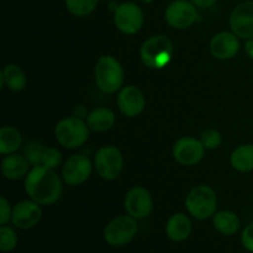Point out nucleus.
I'll return each mask as SVG.
<instances>
[{
    "label": "nucleus",
    "instance_id": "19",
    "mask_svg": "<svg viewBox=\"0 0 253 253\" xmlns=\"http://www.w3.org/2000/svg\"><path fill=\"white\" fill-rule=\"evenodd\" d=\"M115 124V114L111 109L95 108L86 115V125L94 132H105Z\"/></svg>",
    "mask_w": 253,
    "mask_h": 253
},
{
    "label": "nucleus",
    "instance_id": "28",
    "mask_svg": "<svg viewBox=\"0 0 253 253\" xmlns=\"http://www.w3.org/2000/svg\"><path fill=\"white\" fill-rule=\"evenodd\" d=\"M62 162V153L56 147H46L42 155L41 165L48 167L51 169L58 167Z\"/></svg>",
    "mask_w": 253,
    "mask_h": 253
},
{
    "label": "nucleus",
    "instance_id": "3",
    "mask_svg": "<svg viewBox=\"0 0 253 253\" xmlns=\"http://www.w3.org/2000/svg\"><path fill=\"white\" fill-rule=\"evenodd\" d=\"M185 209L199 221L214 216L217 210L216 193L209 185H197L185 198Z\"/></svg>",
    "mask_w": 253,
    "mask_h": 253
},
{
    "label": "nucleus",
    "instance_id": "21",
    "mask_svg": "<svg viewBox=\"0 0 253 253\" xmlns=\"http://www.w3.org/2000/svg\"><path fill=\"white\" fill-rule=\"evenodd\" d=\"M212 225L220 234L225 235V236H232V235L237 234V231L240 230L241 221L234 211L224 210V211L216 212L212 216Z\"/></svg>",
    "mask_w": 253,
    "mask_h": 253
},
{
    "label": "nucleus",
    "instance_id": "26",
    "mask_svg": "<svg viewBox=\"0 0 253 253\" xmlns=\"http://www.w3.org/2000/svg\"><path fill=\"white\" fill-rule=\"evenodd\" d=\"M44 147L40 142L32 141L29 142L24 148V157L29 161L30 165L39 166L41 165L42 155H43Z\"/></svg>",
    "mask_w": 253,
    "mask_h": 253
},
{
    "label": "nucleus",
    "instance_id": "23",
    "mask_svg": "<svg viewBox=\"0 0 253 253\" xmlns=\"http://www.w3.org/2000/svg\"><path fill=\"white\" fill-rule=\"evenodd\" d=\"M21 132L14 126H2L0 128V153L4 156L15 153L21 147Z\"/></svg>",
    "mask_w": 253,
    "mask_h": 253
},
{
    "label": "nucleus",
    "instance_id": "10",
    "mask_svg": "<svg viewBox=\"0 0 253 253\" xmlns=\"http://www.w3.org/2000/svg\"><path fill=\"white\" fill-rule=\"evenodd\" d=\"M93 167L89 157L84 155H73L66 161L62 168V178L66 184L78 187L89 179Z\"/></svg>",
    "mask_w": 253,
    "mask_h": 253
},
{
    "label": "nucleus",
    "instance_id": "31",
    "mask_svg": "<svg viewBox=\"0 0 253 253\" xmlns=\"http://www.w3.org/2000/svg\"><path fill=\"white\" fill-rule=\"evenodd\" d=\"M198 9H209L214 6L217 2V0H190Z\"/></svg>",
    "mask_w": 253,
    "mask_h": 253
},
{
    "label": "nucleus",
    "instance_id": "27",
    "mask_svg": "<svg viewBox=\"0 0 253 253\" xmlns=\"http://www.w3.org/2000/svg\"><path fill=\"white\" fill-rule=\"evenodd\" d=\"M200 141H202L205 150H215V148H217L221 145L222 137L219 131L215 130V128H209V130H205L202 133Z\"/></svg>",
    "mask_w": 253,
    "mask_h": 253
},
{
    "label": "nucleus",
    "instance_id": "16",
    "mask_svg": "<svg viewBox=\"0 0 253 253\" xmlns=\"http://www.w3.org/2000/svg\"><path fill=\"white\" fill-rule=\"evenodd\" d=\"M209 48L212 57L220 61H227L239 53L240 39L232 31H221L212 36Z\"/></svg>",
    "mask_w": 253,
    "mask_h": 253
},
{
    "label": "nucleus",
    "instance_id": "1",
    "mask_svg": "<svg viewBox=\"0 0 253 253\" xmlns=\"http://www.w3.org/2000/svg\"><path fill=\"white\" fill-rule=\"evenodd\" d=\"M25 190L30 199L42 207L56 204L62 195L63 185L54 169L39 165L34 166L25 178Z\"/></svg>",
    "mask_w": 253,
    "mask_h": 253
},
{
    "label": "nucleus",
    "instance_id": "22",
    "mask_svg": "<svg viewBox=\"0 0 253 253\" xmlns=\"http://www.w3.org/2000/svg\"><path fill=\"white\" fill-rule=\"evenodd\" d=\"M234 169L241 173L253 170V143H245L235 148L230 157Z\"/></svg>",
    "mask_w": 253,
    "mask_h": 253
},
{
    "label": "nucleus",
    "instance_id": "15",
    "mask_svg": "<svg viewBox=\"0 0 253 253\" xmlns=\"http://www.w3.org/2000/svg\"><path fill=\"white\" fill-rule=\"evenodd\" d=\"M116 103L121 114L127 118H135L140 115L145 109L146 99L141 89L135 85H127L119 90Z\"/></svg>",
    "mask_w": 253,
    "mask_h": 253
},
{
    "label": "nucleus",
    "instance_id": "20",
    "mask_svg": "<svg viewBox=\"0 0 253 253\" xmlns=\"http://www.w3.org/2000/svg\"><path fill=\"white\" fill-rule=\"evenodd\" d=\"M0 83L2 86H6L11 91L24 90L27 84V78L24 71L17 64L10 63L0 72Z\"/></svg>",
    "mask_w": 253,
    "mask_h": 253
},
{
    "label": "nucleus",
    "instance_id": "32",
    "mask_svg": "<svg viewBox=\"0 0 253 253\" xmlns=\"http://www.w3.org/2000/svg\"><path fill=\"white\" fill-rule=\"evenodd\" d=\"M245 51H246L247 56H249L251 59H253V37L250 40H246V43H245Z\"/></svg>",
    "mask_w": 253,
    "mask_h": 253
},
{
    "label": "nucleus",
    "instance_id": "8",
    "mask_svg": "<svg viewBox=\"0 0 253 253\" xmlns=\"http://www.w3.org/2000/svg\"><path fill=\"white\" fill-rule=\"evenodd\" d=\"M145 22L143 10L133 1H124L114 11V24L125 35H135L142 29Z\"/></svg>",
    "mask_w": 253,
    "mask_h": 253
},
{
    "label": "nucleus",
    "instance_id": "17",
    "mask_svg": "<svg viewBox=\"0 0 253 253\" xmlns=\"http://www.w3.org/2000/svg\"><path fill=\"white\" fill-rule=\"evenodd\" d=\"M192 221L182 212L173 214L166 224V235L173 242H183L192 234Z\"/></svg>",
    "mask_w": 253,
    "mask_h": 253
},
{
    "label": "nucleus",
    "instance_id": "12",
    "mask_svg": "<svg viewBox=\"0 0 253 253\" xmlns=\"http://www.w3.org/2000/svg\"><path fill=\"white\" fill-rule=\"evenodd\" d=\"M125 210L136 220L146 219L153 209V199L151 193L143 187H133L125 197Z\"/></svg>",
    "mask_w": 253,
    "mask_h": 253
},
{
    "label": "nucleus",
    "instance_id": "14",
    "mask_svg": "<svg viewBox=\"0 0 253 253\" xmlns=\"http://www.w3.org/2000/svg\"><path fill=\"white\" fill-rule=\"evenodd\" d=\"M42 205L32 199L22 200L12 208L11 222L20 230H30L42 219Z\"/></svg>",
    "mask_w": 253,
    "mask_h": 253
},
{
    "label": "nucleus",
    "instance_id": "2",
    "mask_svg": "<svg viewBox=\"0 0 253 253\" xmlns=\"http://www.w3.org/2000/svg\"><path fill=\"white\" fill-rule=\"evenodd\" d=\"M140 57L147 68H166L173 57L172 41L166 35H153L142 43L140 48Z\"/></svg>",
    "mask_w": 253,
    "mask_h": 253
},
{
    "label": "nucleus",
    "instance_id": "18",
    "mask_svg": "<svg viewBox=\"0 0 253 253\" xmlns=\"http://www.w3.org/2000/svg\"><path fill=\"white\" fill-rule=\"evenodd\" d=\"M30 172V163L24 155H11L5 156L1 161V173L6 179L19 180L26 178L27 173Z\"/></svg>",
    "mask_w": 253,
    "mask_h": 253
},
{
    "label": "nucleus",
    "instance_id": "9",
    "mask_svg": "<svg viewBox=\"0 0 253 253\" xmlns=\"http://www.w3.org/2000/svg\"><path fill=\"white\" fill-rule=\"evenodd\" d=\"M165 19L173 29H189L198 20V7L190 0H173L166 7Z\"/></svg>",
    "mask_w": 253,
    "mask_h": 253
},
{
    "label": "nucleus",
    "instance_id": "7",
    "mask_svg": "<svg viewBox=\"0 0 253 253\" xmlns=\"http://www.w3.org/2000/svg\"><path fill=\"white\" fill-rule=\"evenodd\" d=\"M94 168L103 179H116L124 169L123 153L114 146H104L99 148L94 157Z\"/></svg>",
    "mask_w": 253,
    "mask_h": 253
},
{
    "label": "nucleus",
    "instance_id": "25",
    "mask_svg": "<svg viewBox=\"0 0 253 253\" xmlns=\"http://www.w3.org/2000/svg\"><path fill=\"white\" fill-rule=\"evenodd\" d=\"M17 246V235L14 230L7 225L0 227V250L1 252H11Z\"/></svg>",
    "mask_w": 253,
    "mask_h": 253
},
{
    "label": "nucleus",
    "instance_id": "24",
    "mask_svg": "<svg viewBox=\"0 0 253 253\" xmlns=\"http://www.w3.org/2000/svg\"><path fill=\"white\" fill-rule=\"evenodd\" d=\"M64 4L73 16L85 17L98 7L99 0H64Z\"/></svg>",
    "mask_w": 253,
    "mask_h": 253
},
{
    "label": "nucleus",
    "instance_id": "5",
    "mask_svg": "<svg viewBox=\"0 0 253 253\" xmlns=\"http://www.w3.org/2000/svg\"><path fill=\"white\" fill-rule=\"evenodd\" d=\"M89 130L90 128L86 125V121H83L77 116H71L57 124L54 136L57 142L64 148L74 150L83 146L88 141Z\"/></svg>",
    "mask_w": 253,
    "mask_h": 253
},
{
    "label": "nucleus",
    "instance_id": "4",
    "mask_svg": "<svg viewBox=\"0 0 253 253\" xmlns=\"http://www.w3.org/2000/svg\"><path fill=\"white\" fill-rule=\"evenodd\" d=\"M94 77L98 88L103 93L113 94L120 90L124 84V69L113 56H103L96 62Z\"/></svg>",
    "mask_w": 253,
    "mask_h": 253
},
{
    "label": "nucleus",
    "instance_id": "13",
    "mask_svg": "<svg viewBox=\"0 0 253 253\" xmlns=\"http://www.w3.org/2000/svg\"><path fill=\"white\" fill-rule=\"evenodd\" d=\"M205 155V147L198 138H179L173 146V157L182 166H195L203 160Z\"/></svg>",
    "mask_w": 253,
    "mask_h": 253
},
{
    "label": "nucleus",
    "instance_id": "29",
    "mask_svg": "<svg viewBox=\"0 0 253 253\" xmlns=\"http://www.w3.org/2000/svg\"><path fill=\"white\" fill-rule=\"evenodd\" d=\"M12 208L10 207V203L5 197L0 198V225H6L11 221Z\"/></svg>",
    "mask_w": 253,
    "mask_h": 253
},
{
    "label": "nucleus",
    "instance_id": "6",
    "mask_svg": "<svg viewBox=\"0 0 253 253\" xmlns=\"http://www.w3.org/2000/svg\"><path fill=\"white\" fill-rule=\"evenodd\" d=\"M138 232V224L130 215H120L109 222L104 230V240L113 247H123L130 244Z\"/></svg>",
    "mask_w": 253,
    "mask_h": 253
},
{
    "label": "nucleus",
    "instance_id": "30",
    "mask_svg": "<svg viewBox=\"0 0 253 253\" xmlns=\"http://www.w3.org/2000/svg\"><path fill=\"white\" fill-rule=\"evenodd\" d=\"M241 245L246 251L253 253V224L247 225L241 234Z\"/></svg>",
    "mask_w": 253,
    "mask_h": 253
},
{
    "label": "nucleus",
    "instance_id": "11",
    "mask_svg": "<svg viewBox=\"0 0 253 253\" xmlns=\"http://www.w3.org/2000/svg\"><path fill=\"white\" fill-rule=\"evenodd\" d=\"M231 31L241 40L253 37V0H245L234 7L230 14Z\"/></svg>",
    "mask_w": 253,
    "mask_h": 253
}]
</instances>
